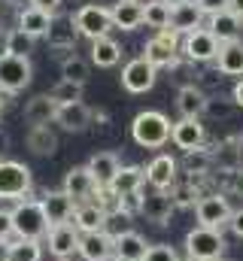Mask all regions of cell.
I'll return each instance as SVG.
<instances>
[{
	"label": "cell",
	"mask_w": 243,
	"mask_h": 261,
	"mask_svg": "<svg viewBox=\"0 0 243 261\" xmlns=\"http://www.w3.org/2000/svg\"><path fill=\"white\" fill-rule=\"evenodd\" d=\"M180 261H195V258H180Z\"/></svg>",
	"instance_id": "db71d44e"
},
{
	"label": "cell",
	"mask_w": 243,
	"mask_h": 261,
	"mask_svg": "<svg viewBox=\"0 0 243 261\" xmlns=\"http://www.w3.org/2000/svg\"><path fill=\"white\" fill-rule=\"evenodd\" d=\"M228 228H231V234H234V237H240V240H243V210H234V213H231Z\"/></svg>",
	"instance_id": "f6af8a7d"
},
{
	"label": "cell",
	"mask_w": 243,
	"mask_h": 261,
	"mask_svg": "<svg viewBox=\"0 0 243 261\" xmlns=\"http://www.w3.org/2000/svg\"><path fill=\"white\" fill-rule=\"evenodd\" d=\"M88 173L94 176V182L104 189V186H110L113 182V176L119 173V167H121V161H119V155L116 152H94L91 158H88Z\"/></svg>",
	"instance_id": "603a6c76"
},
{
	"label": "cell",
	"mask_w": 243,
	"mask_h": 261,
	"mask_svg": "<svg viewBox=\"0 0 243 261\" xmlns=\"http://www.w3.org/2000/svg\"><path fill=\"white\" fill-rule=\"evenodd\" d=\"M180 34L177 31H171V28H164V31H158L146 46H143V58L149 61V64L155 67H174L180 61Z\"/></svg>",
	"instance_id": "8992f818"
},
{
	"label": "cell",
	"mask_w": 243,
	"mask_h": 261,
	"mask_svg": "<svg viewBox=\"0 0 243 261\" xmlns=\"http://www.w3.org/2000/svg\"><path fill=\"white\" fill-rule=\"evenodd\" d=\"M177 170H180V164H177V158H174V155H167V152L155 155V158L143 167L146 182H149L152 189H158V192H167V189L177 182Z\"/></svg>",
	"instance_id": "5bb4252c"
},
{
	"label": "cell",
	"mask_w": 243,
	"mask_h": 261,
	"mask_svg": "<svg viewBox=\"0 0 243 261\" xmlns=\"http://www.w3.org/2000/svg\"><path fill=\"white\" fill-rule=\"evenodd\" d=\"M143 261H180V255H177V249L171 243H155V246L146 249V258Z\"/></svg>",
	"instance_id": "ab89813d"
},
{
	"label": "cell",
	"mask_w": 243,
	"mask_h": 261,
	"mask_svg": "<svg viewBox=\"0 0 243 261\" xmlns=\"http://www.w3.org/2000/svg\"><path fill=\"white\" fill-rule=\"evenodd\" d=\"M34 189V176L31 167L12 158L0 161V200H21Z\"/></svg>",
	"instance_id": "3957f363"
},
{
	"label": "cell",
	"mask_w": 243,
	"mask_h": 261,
	"mask_svg": "<svg viewBox=\"0 0 243 261\" xmlns=\"http://www.w3.org/2000/svg\"><path fill=\"white\" fill-rule=\"evenodd\" d=\"M240 18L231 12V9H222V12H216V15H210V21H207V31L219 40V46L222 43H231V40H237V34H240Z\"/></svg>",
	"instance_id": "4316f807"
},
{
	"label": "cell",
	"mask_w": 243,
	"mask_h": 261,
	"mask_svg": "<svg viewBox=\"0 0 243 261\" xmlns=\"http://www.w3.org/2000/svg\"><path fill=\"white\" fill-rule=\"evenodd\" d=\"M58 116V103L49 97V94H34L28 103H25V122L31 128H40V125H52Z\"/></svg>",
	"instance_id": "d6986e66"
},
{
	"label": "cell",
	"mask_w": 243,
	"mask_h": 261,
	"mask_svg": "<svg viewBox=\"0 0 243 261\" xmlns=\"http://www.w3.org/2000/svg\"><path fill=\"white\" fill-rule=\"evenodd\" d=\"M180 52L185 61L191 64H207V61H216L219 55V40L207 31V28H198L191 34H185L180 43Z\"/></svg>",
	"instance_id": "ba28073f"
},
{
	"label": "cell",
	"mask_w": 243,
	"mask_h": 261,
	"mask_svg": "<svg viewBox=\"0 0 243 261\" xmlns=\"http://www.w3.org/2000/svg\"><path fill=\"white\" fill-rule=\"evenodd\" d=\"M204 140H207V130L201 125V119H180V122H174V128H171V143H174L177 149H182V152L201 149Z\"/></svg>",
	"instance_id": "2e32d148"
},
{
	"label": "cell",
	"mask_w": 243,
	"mask_h": 261,
	"mask_svg": "<svg viewBox=\"0 0 243 261\" xmlns=\"http://www.w3.org/2000/svg\"><path fill=\"white\" fill-rule=\"evenodd\" d=\"M9 240H12V213L0 210V243H9Z\"/></svg>",
	"instance_id": "60d3db41"
},
{
	"label": "cell",
	"mask_w": 243,
	"mask_h": 261,
	"mask_svg": "<svg viewBox=\"0 0 243 261\" xmlns=\"http://www.w3.org/2000/svg\"><path fill=\"white\" fill-rule=\"evenodd\" d=\"M143 182H146L143 167L128 164V167H119V173L113 176V182H110L107 189L119 197V200H125V197H131V195H140V192H143Z\"/></svg>",
	"instance_id": "e0dca14e"
},
{
	"label": "cell",
	"mask_w": 243,
	"mask_h": 261,
	"mask_svg": "<svg viewBox=\"0 0 243 261\" xmlns=\"http://www.w3.org/2000/svg\"><path fill=\"white\" fill-rule=\"evenodd\" d=\"M155 76H158V70L140 55V58H134L121 67V88L131 94H143L155 85Z\"/></svg>",
	"instance_id": "30bf717a"
},
{
	"label": "cell",
	"mask_w": 243,
	"mask_h": 261,
	"mask_svg": "<svg viewBox=\"0 0 243 261\" xmlns=\"http://www.w3.org/2000/svg\"><path fill=\"white\" fill-rule=\"evenodd\" d=\"M79 231L73 222H64V225H52L49 234H46V243H49V252L58 261H70L79 252Z\"/></svg>",
	"instance_id": "8fae6325"
},
{
	"label": "cell",
	"mask_w": 243,
	"mask_h": 261,
	"mask_svg": "<svg viewBox=\"0 0 243 261\" xmlns=\"http://www.w3.org/2000/svg\"><path fill=\"white\" fill-rule=\"evenodd\" d=\"M219 261H225V258H219Z\"/></svg>",
	"instance_id": "9f6ffc18"
},
{
	"label": "cell",
	"mask_w": 243,
	"mask_h": 261,
	"mask_svg": "<svg viewBox=\"0 0 243 261\" xmlns=\"http://www.w3.org/2000/svg\"><path fill=\"white\" fill-rule=\"evenodd\" d=\"M28 149L34 155H52L58 149V137L49 125H40V128H28V137H25Z\"/></svg>",
	"instance_id": "1f68e13d"
},
{
	"label": "cell",
	"mask_w": 243,
	"mask_h": 261,
	"mask_svg": "<svg viewBox=\"0 0 243 261\" xmlns=\"http://www.w3.org/2000/svg\"><path fill=\"white\" fill-rule=\"evenodd\" d=\"M121 61V46L113 37H101V40H91V64L94 67H116Z\"/></svg>",
	"instance_id": "4dcf8cb0"
},
{
	"label": "cell",
	"mask_w": 243,
	"mask_h": 261,
	"mask_svg": "<svg viewBox=\"0 0 243 261\" xmlns=\"http://www.w3.org/2000/svg\"><path fill=\"white\" fill-rule=\"evenodd\" d=\"M171 119L164 116V113H158V110H143V113H137L134 116V122H131V137H134V143L137 146H143V149H161L167 140H171Z\"/></svg>",
	"instance_id": "7a4b0ae2"
},
{
	"label": "cell",
	"mask_w": 243,
	"mask_h": 261,
	"mask_svg": "<svg viewBox=\"0 0 243 261\" xmlns=\"http://www.w3.org/2000/svg\"><path fill=\"white\" fill-rule=\"evenodd\" d=\"M204 113H210V116H219V119H228V116H231V107H228V103H216V100H210V97H207V107H204Z\"/></svg>",
	"instance_id": "7bdbcfd3"
},
{
	"label": "cell",
	"mask_w": 243,
	"mask_h": 261,
	"mask_svg": "<svg viewBox=\"0 0 243 261\" xmlns=\"http://www.w3.org/2000/svg\"><path fill=\"white\" fill-rule=\"evenodd\" d=\"M6 261H43V243L40 240H9Z\"/></svg>",
	"instance_id": "836d02e7"
},
{
	"label": "cell",
	"mask_w": 243,
	"mask_h": 261,
	"mask_svg": "<svg viewBox=\"0 0 243 261\" xmlns=\"http://www.w3.org/2000/svg\"><path fill=\"white\" fill-rule=\"evenodd\" d=\"M228 9H231V12L243 21V0H228Z\"/></svg>",
	"instance_id": "c3c4849f"
},
{
	"label": "cell",
	"mask_w": 243,
	"mask_h": 261,
	"mask_svg": "<svg viewBox=\"0 0 243 261\" xmlns=\"http://www.w3.org/2000/svg\"><path fill=\"white\" fill-rule=\"evenodd\" d=\"M216 67L222 76H243V40H231V43H222L219 46V55H216Z\"/></svg>",
	"instance_id": "83f0119b"
},
{
	"label": "cell",
	"mask_w": 243,
	"mask_h": 261,
	"mask_svg": "<svg viewBox=\"0 0 243 261\" xmlns=\"http://www.w3.org/2000/svg\"><path fill=\"white\" fill-rule=\"evenodd\" d=\"M52 18L55 15H49V12H43L37 6H25V9H18V31H25L34 40L37 37H46L49 28H52Z\"/></svg>",
	"instance_id": "484cf974"
},
{
	"label": "cell",
	"mask_w": 243,
	"mask_h": 261,
	"mask_svg": "<svg viewBox=\"0 0 243 261\" xmlns=\"http://www.w3.org/2000/svg\"><path fill=\"white\" fill-rule=\"evenodd\" d=\"M34 52V37H28L25 31L12 28L6 31V55H15V58H28Z\"/></svg>",
	"instance_id": "8d00e7d4"
},
{
	"label": "cell",
	"mask_w": 243,
	"mask_h": 261,
	"mask_svg": "<svg viewBox=\"0 0 243 261\" xmlns=\"http://www.w3.org/2000/svg\"><path fill=\"white\" fill-rule=\"evenodd\" d=\"M185 258L195 261H219L225 252V237L222 231H213V228H191L185 234Z\"/></svg>",
	"instance_id": "5b68a950"
},
{
	"label": "cell",
	"mask_w": 243,
	"mask_h": 261,
	"mask_svg": "<svg viewBox=\"0 0 243 261\" xmlns=\"http://www.w3.org/2000/svg\"><path fill=\"white\" fill-rule=\"evenodd\" d=\"M207 107V94L198 85H182L177 91V113L180 119H201Z\"/></svg>",
	"instance_id": "cb8c5ba5"
},
{
	"label": "cell",
	"mask_w": 243,
	"mask_h": 261,
	"mask_svg": "<svg viewBox=\"0 0 243 261\" xmlns=\"http://www.w3.org/2000/svg\"><path fill=\"white\" fill-rule=\"evenodd\" d=\"M0 113H3V107H0Z\"/></svg>",
	"instance_id": "11a10c76"
},
{
	"label": "cell",
	"mask_w": 243,
	"mask_h": 261,
	"mask_svg": "<svg viewBox=\"0 0 243 261\" xmlns=\"http://www.w3.org/2000/svg\"><path fill=\"white\" fill-rule=\"evenodd\" d=\"M28 6H37V9H43V12H49V15H58L61 0H28Z\"/></svg>",
	"instance_id": "ee69618b"
},
{
	"label": "cell",
	"mask_w": 243,
	"mask_h": 261,
	"mask_svg": "<svg viewBox=\"0 0 243 261\" xmlns=\"http://www.w3.org/2000/svg\"><path fill=\"white\" fill-rule=\"evenodd\" d=\"M161 3H167V6L174 9V6H180V3H185V0H161Z\"/></svg>",
	"instance_id": "816d5d0a"
},
{
	"label": "cell",
	"mask_w": 243,
	"mask_h": 261,
	"mask_svg": "<svg viewBox=\"0 0 243 261\" xmlns=\"http://www.w3.org/2000/svg\"><path fill=\"white\" fill-rule=\"evenodd\" d=\"M88 76H91V64H88L85 58H79V55H67V58L61 61V79L76 82V85H85Z\"/></svg>",
	"instance_id": "e575fe53"
},
{
	"label": "cell",
	"mask_w": 243,
	"mask_h": 261,
	"mask_svg": "<svg viewBox=\"0 0 243 261\" xmlns=\"http://www.w3.org/2000/svg\"><path fill=\"white\" fill-rule=\"evenodd\" d=\"M9 213H12V237L15 240H43L49 234V219H46L40 200L21 197V200H15V206Z\"/></svg>",
	"instance_id": "6da1fadb"
},
{
	"label": "cell",
	"mask_w": 243,
	"mask_h": 261,
	"mask_svg": "<svg viewBox=\"0 0 243 261\" xmlns=\"http://www.w3.org/2000/svg\"><path fill=\"white\" fill-rule=\"evenodd\" d=\"M55 122H58L64 130H70V134H79V130L88 128V122H91V110H88L82 100H79V103H67V107H58Z\"/></svg>",
	"instance_id": "f546056e"
},
{
	"label": "cell",
	"mask_w": 243,
	"mask_h": 261,
	"mask_svg": "<svg viewBox=\"0 0 243 261\" xmlns=\"http://www.w3.org/2000/svg\"><path fill=\"white\" fill-rule=\"evenodd\" d=\"M34 67L31 58H15V55H3L0 58V91L3 94H18L31 85Z\"/></svg>",
	"instance_id": "9c48e42d"
},
{
	"label": "cell",
	"mask_w": 243,
	"mask_h": 261,
	"mask_svg": "<svg viewBox=\"0 0 243 261\" xmlns=\"http://www.w3.org/2000/svg\"><path fill=\"white\" fill-rule=\"evenodd\" d=\"M6 3H9V6H15V9H25V3H28V0H6Z\"/></svg>",
	"instance_id": "f907efd6"
},
{
	"label": "cell",
	"mask_w": 243,
	"mask_h": 261,
	"mask_svg": "<svg viewBox=\"0 0 243 261\" xmlns=\"http://www.w3.org/2000/svg\"><path fill=\"white\" fill-rule=\"evenodd\" d=\"M167 195H171V200H174V206L185 210V206H195V203L204 197V192H201V189H198V182L188 176L185 182H180V179H177V182L167 189Z\"/></svg>",
	"instance_id": "d6a6232c"
},
{
	"label": "cell",
	"mask_w": 243,
	"mask_h": 261,
	"mask_svg": "<svg viewBox=\"0 0 243 261\" xmlns=\"http://www.w3.org/2000/svg\"><path fill=\"white\" fill-rule=\"evenodd\" d=\"M6 246L9 243H0V261H6Z\"/></svg>",
	"instance_id": "f5cc1de1"
},
{
	"label": "cell",
	"mask_w": 243,
	"mask_h": 261,
	"mask_svg": "<svg viewBox=\"0 0 243 261\" xmlns=\"http://www.w3.org/2000/svg\"><path fill=\"white\" fill-rule=\"evenodd\" d=\"M198 6H201V12L210 18V15H216V12H222V9H228V0H195Z\"/></svg>",
	"instance_id": "b9f144b4"
},
{
	"label": "cell",
	"mask_w": 243,
	"mask_h": 261,
	"mask_svg": "<svg viewBox=\"0 0 243 261\" xmlns=\"http://www.w3.org/2000/svg\"><path fill=\"white\" fill-rule=\"evenodd\" d=\"M40 203H43V213H46V219H49V228H52V225L70 222V219H73V210H76L73 197H67L61 189L58 192H46Z\"/></svg>",
	"instance_id": "44dd1931"
},
{
	"label": "cell",
	"mask_w": 243,
	"mask_h": 261,
	"mask_svg": "<svg viewBox=\"0 0 243 261\" xmlns=\"http://www.w3.org/2000/svg\"><path fill=\"white\" fill-rule=\"evenodd\" d=\"M73 28L79 37H88V40H101V37H110L113 31V15L107 6H98V3H88V6H79L73 15H70Z\"/></svg>",
	"instance_id": "277c9868"
},
{
	"label": "cell",
	"mask_w": 243,
	"mask_h": 261,
	"mask_svg": "<svg viewBox=\"0 0 243 261\" xmlns=\"http://www.w3.org/2000/svg\"><path fill=\"white\" fill-rule=\"evenodd\" d=\"M79 255L85 261H110L116 255V234L104 231H91L79 237Z\"/></svg>",
	"instance_id": "7c38bea8"
},
{
	"label": "cell",
	"mask_w": 243,
	"mask_h": 261,
	"mask_svg": "<svg viewBox=\"0 0 243 261\" xmlns=\"http://www.w3.org/2000/svg\"><path fill=\"white\" fill-rule=\"evenodd\" d=\"M107 213L94 203V200H85V203H76V210H73V225H76V231L79 234H91V231H104V225H107Z\"/></svg>",
	"instance_id": "ffe728a7"
},
{
	"label": "cell",
	"mask_w": 243,
	"mask_h": 261,
	"mask_svg": "<svg viewBox=\"0 0 243 261\" xmlns=\"http://www.w3.org/2000/svg\"><path fill=\"white\" fill-rule=\"evenodd\" d=\"M82 88H85V85H76V82H67V79H61L58 85L49 91V97H52L58 107H67V103H79V100H82Z\"/></svg>",
	"instance_id": "74e56055"
},
{
	"label": "cell",
	"mask_w": 243,
	"mask_h": 261,
	"mask_svg": "<svg viewBox=\"0 0 243 261\" xmlns=\"http://www.w3.org/2000/svg\"><path fill=\"white\" fill-rule=\"evenodd\" d=\"M98 189H101V186L94 182V176L88 173L85 164H82V167H70L67 176H64V186H61V192H64L67 197H73V203H85V200H91Z\"/></svg>",
	"instance_id": "9a60e30c"
},
{
	"label": "cell",
	"mask_w": 243,
	"mask_h": 261,
	"mask_svg": "<svg viewBox=\"0 0 243 261\" xmlns=\"http://www.w3.org/2000/svg\"><path fill=\"white\" fill-rule=\"evenodd\" d=\"M6 55V31H0V58Z\"/></svg>",
	"instance_id": "681fc988"
},
{
	"label": "cell",
	"mask_w": 243,
	"mask_h": 261,
	"mask_svg": "<svg viewBox=\"0 0 243 261\" xmlns=\"http://www.w3.org/2000/svg\"><path fill=\"white\" fill-rule=\"evenodd\" d=\"M210 167H213V155H210V149H195V152H185V170L191 173V176H204V173H210Z\"/></svg>",
	"instance_id": "f35d334b"
},
{
	"label": "cell",
	"mask_w": 243,
	"mask_h": 261,
	"mask_svg": "<svg viewBox=\"0 0 243 261\" xmlns=\"http://www.w3.org/2000/svg\"><path fill=\"white\" fill-rule=\"evenodd\" d=\"M174 200L167 192H158L152 189L149 195H140V203H137V213L146 219V222H155V225H167L171 216H174Z\"/></svg>",
	"instance_id": "4fadbf2b"
},
{
	"label": "cell",
	"mask_w": 243,
	"mask_h": 261,
	"mask_svg": "<svg viewBox=\"0 0 243 261\" xmlns=\"http://www.w3.org/2000/svg\"><path fill=\"white\" fill-rule=\"evenodd\" d=\"M231 203L228 197L219 195V192H210L195 203V216H198V225L201 228H213V231H222L228 228V219H231Z\"/></svg>",
	"instance_id": "52a82bcc"
},
{
	"label": "cell",
	"mask_w": 243,
	"mask_h": 261,
	"mask_svg": "<svg viewBox=\"0 0 243 261\" xmlns=\"http://www.w3.org/2000/svg\"><path fill=\"white\" fill-rule=\"evenodd\" d=\"M143 24L155 28V31H164L171 24V6L161 3V0H146L143 3Z\"/></svg>",
	"instance_id": "d590c367"
},
{
	"label": "cell",
	"mask_w": 243,
	"mask_h": 261,
	"mask_svg": "<svg viewBox=\"0 0 243 261\" xmlns=\"http://www.w3.org/2000/svg\"><path fill=\"white\" fill-rule=\"evenodd\" d=\"M167 28L177 31L180 37L198 31V28H204V12H201V6H198L195 0H185V3H180V6H174V9H171V24H167Z\"/></svg>",
	"instance_id": "ac0fdd59"
},
{
	"label": "cell",
	"mask_w": 243,
	"mask_h": 261,
	"mask_svg": "<svg viewBox=\"0 0 243 261\" xmlns=\"http://www.w3.org/2000/svg\"><path fill=\"white\" fill-rule=\"evenodd\" d=\"M110 15H113V28L137 31L143 24V0H116L110 6Z\"/></svg>",
	"instance_id": "7402d4cb"
},
{
	"label": "cell",
	"mask_w": 243,
	"mask_h": 261,
	"mask_svg": "<svg viewBox=\"0 0 243 261\" xmlns=\"http://www.w3.org/2000/svg\"><path fill=\"white\" fill-rule=\"evenodd\" d=\"M149 243L137 231H121L116 234V261H143Z\"/></svg>",
	"instance_id": "f1b7e54d"
},
{
	"label": "cell",
	"mask_w": 243,
	"mask_h": 261,
	"mask_svg": "<svg viewBox=\"0 0 243 261\" xmlns=\"http://www.w3.org/2000/svg\"><path fill=\"white\" fill-rule=\"evenodd\" d=\"M228 189H231L234 195H243V167L228 173Z\"/></svg>",
	"instance_id": "bcb514c9"
},
{
	"label": "cell",
	"mask_w": 243,
	"mask_h": 261,
	"mask_svg": "<svg viewBox=\"0 0 243 261\" xmlns=\"http://www.w3.org/2000/svg\"><path fill=\"white\" fill-rule=\"evenodd\" d=\"M76 40H79V34H76V28H73L70 18H52V28L46 34L49 49H55V52H73Z\"/></svg>",
	"instance_id": "d4e9b609"
},
{
	"label": "cell",
	"mask_w": 243,
	"mask_h": 261,
	"mask_svg": "<svg viewBox=\"0 0 243 261\" xmlns=\"http://www.w3.org/2000/svg\"><path fill=\"white\" fill-rule=\"evenodd\" d=\"M231 97H234V107H243V79L234 85V91H231Z\"/></svg>",
	"instance_id": "7dc6e473"
}]
</instances>
